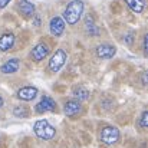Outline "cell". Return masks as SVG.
<instances>
[{
  "instance_id": "1",
  "label": "cell",
  "mask_w": 148,
  "mask_h": 148,
  "mask_svg": "<svg viewBox=\"0 0 148 148\" xmlns=\"http://www.w3.org/2000/svg\"><path fill=\"white\" fill-rule=\"evenodd\" d=\"M84 9H85V4L82 0H72L63 12V20L68 25H76L84 13Z\"/></svg>"
},
{
  "instance_id": "2",
  "label": "cell",
  "mask_w": 148,
  "mask_h": 148,
  "mask_svg": "<svg viewBox=\"0 0 148 148\" xmlns=\"http://www.w3.org/2000/svg\"><path fill=\"white\" fill-rule=\"evenodd\" d=\"M35 134L40 138V140H52L56 135V130L49 124V121L46 119H39L35 122Z\"/></svg>"
},
{
  "instance_id": "3",
  "label": "cell",
  "mask_w": 148,
  "mask_h": 148,
  "mask_svg": "<svg viewBox=\"0 0 148 148\" xmlns=\"http://www.w3.org/2000/svg\"><path fill=\"white\" fill-rule=\"evenodd\" d=\"M119 130L116 128V127H111V125H108V127H105L102 131H101V141L102 143H105V144H115V143H118L119 141Z\"/></svg>"
},
{
  "instance_id": "4",
  "label": "cell",
  "mask_w": 148,
  "mask_h": 148,
  "mask_svg": "<svg viewBox=\"0 0 148 148\" xmlns=\"http://www.w3.org/2000/svg\"><path fill=\"white\" fill-rule=\"evenodd\" d=\"M65 62H66V53H65V50L58 49L53 53V56L50 58L49 69L52 72H58V71H60V68L65 65Z\"/></svg>"
},
{
  "instance_id": "5",
  "label": "cell",
  "mask_w": 148,
  "mask_h": 148,
  "mask_svg": "<svg viewBox=\"0 0 148 148\" xmlns=\"http://www.w3.org/2000/svg\"><path fill=\"white\" fill-rule=\"evenodd\" d=\"M50 53V48L48 43H43V42H40V43H38L32 52H30V56H32V59L33 60H36V62H39V60H42V59H45L48 55Z\"/></svg>"
},
{
  "instance_id": "6",
  "label": "cell",
  "mask_w": 148,
  "mask_h": 148,
  "mask_svg": "<svg viewBox=\"0 0 148 148\" xmlns=\"http://www.w3.org/2000/svg\"><path fill=\"white\" fill-rule=\"evenodd\" d=\"M36 112L38 114H43V112H50V111H55L56 109V102L50 97H43L40 99L39 103H36Z\"/></svg>"
},
{
  "instance_id": "7",
  "label": "cell",
  "mask_w": 148,
  "mask_h": 148,
  "mask_svg": "<svg viewBox=\"0 0 148 148\" xmlns=\"http://www.w3.org/2000/svg\"><path fill=\"white\" fill-rule=\"evenodd\" d=\"M49 29L53 36H62V33L65 30V20L62 17H59V16L52 17L49 23Z\"/></svg>"
},
{
  "instance_id": "8",
  "label": "cell",
  "mask_w": 148,
  "mask_h": 148,
  "mask_svg": "<svg viewBox=\"0 0 148 148\" xmlns=\"http://www.w3.org/2000/svg\"><path fill=\"white\" fill-rule=\"evenodd\" d=\"M81 111H82V103L79 101H75V99L66 101L63 105V112L68 116H75V115L81 114Z\"/></svg>"
},
{
  "instance_id": "9",
  "label": "cell",
  "mask_w": 148,
  "mask_h": 148,
  "mask_svg": "<svg viewBox=\"0 0 148 148\" xmlns=\"http://www.w3.org/2000/svg\"><path fill=\"white\" fill-rule=\"evenodd\" d=\"M115 53H116V48L109 43H102L97 48V55L101 59H111L115 56Z\"/></svg>"
},
{
  "instance_id": "10",
  "label": "cell",
  "mask_w": 148,
  "mask_h": 148,
  "mask_svg": "<svg viewBox=\"0 0 148 148\" xmlns=\"http://www.w3.org/2000/svg\"><path fill=\"white\" fill-rule=\"evenodd\" d=\"M17 7H19V12H20L25 17L35 16V4L30 3L29 0H20V1L17 3Z\"/></svg>"
},
{
  "instance_id": "11",
  "label": "cell",
  "mask_w": 148,
  "mask_h": 148,
  "mask_svg": "<svg viewBox=\"0 0 148 148\" xmlns=\"http://www.w3.org/2000/svg\"><path fill=\"white\" fill-rule=\"evenodd\" d=\"M14 45V35L13 33H3L0 36V52H7Z\"/></svg>"
},
{
  "instance_id": "12",
  "label": "cell",
  "mask_w": 148,
  "mask_h": 148,
  "mask_svg": "<svg viewBox=\"0 0 148 148\" xmlns=\"http://www.w3.org/2000/svg\"><path fill=\"white\" fill-rule=\"evenodd\" d=\"M36 95H38V89L33 86H25L17 91V98L22 101H32Z\"/></svg>"
},
{
  "instance_id": "13",
  "label": "cell",
  "mask_w": 148,
  "mask_h": 148,
  "mask_svg": "<svg viewBox=\"0 0 148 148\" xmlns=\"http://www.w3.org/2000/svg\"><path fill=\"white\" fill-rule=\"evenodd\" d=\"M17 69H19V60L17 59H9L0 66L1 73H6V75L14 73V72H17Z\"/></svg>"
},
{
  "instance_id": "14",
  "label": "cell",
  "mask_w": 148,
  "mask_h": 148,
  "mask_svg": "<svg viewBox=\"0 0 148 148\" xmlns=\"http://www.w3.org/2000/svg\"><path fill=\"white\" fill-rule=\"evenodd\" d=\"M125 3L135 13H141L145 9V0H125Z\"/></svg>"
},
{
  "instance_id": "15",
  "label": "cell",
  "mask_w": 148,
  "mask_h": 148,
  "mask_svg": "<svg viewBox=\"0 0 148 148\" xmlns=\"http://www.w3.org/2000/svg\"><path fill=\"white\" fill-rule=\"evenodd\" d=\"M85 27H86V32H88L89 35H92V36H98L99 29L95 26L94 19H92L91 16H88V17H86V20H85Z\"/></svg>"
},
{
  "instance_id": "16",
  "label": "cell",
  "mask_w": 148,
  "mask_h": 148,
  "mask_svg": "<svg viewBox=\"0 0 148 148\" xmlns=\"http://www.w3.org/2000/svg\"><path fill=\"white\" fill-rule=\"evenodd\" d=\"M73 95H75V98L81 102V101L88 99L89 92H88V89H86V88H84V86H76V88L73 89Z\"/></svg>"
},
{
  "instance_id": "17",
  "label": "cell",
  "mask_w": 148,
  "mask_h": 148,
  "mask_svg": "<svg viewBox=\"0 0 148 148\" xmlns=\"http://www.w3.org/2000/svg\"><path fill=\"white\" fill-rule=\"evenodd\" d=\"M13 114L16 116H19V118H27L29 116V109L26 106H16L14 111H13Z\"/></svg>"
},
{
  "instance_id": "18",
  "label": "cell",
  "mask_w": 148,
  "mask_h": 148,
  "mask_svg": "<svg viewBox=\"0 0 148 148\" xmlns=\"http://www.w3.org/2000/svg\"><path fill=\"white\" fill-rule=\"evenodd\" d=\"M138 124L141 125V128H147L148 127V112L147 111H144V112L141 114V118H140Z\"/></svg>"
},
{
  "instance_id": "19",
  "label": "cell",
  "mask_w": 148,
  "mask_h": 148,
  "mask_svg": "<svg viewBox=\"0 0 148 148\" xmlns=\"http://www.w3.org/2000/svg\"><path fill=\"white\" fill-rule=\"evenodd\" d=\"M124 42H125L127 45H130V46H131V45H132V42H134V35H132V33L125 35V36H124Z\"/></svg>"
},
{
  "instance_id": "20",
  "label": "cell",
  "mask_w": 148,
  "mask_h": 148,
  "mask_svg": "<svg viewBox=\"0 0 148 148\" xmlns=\"http://www.w3.org/2000/svg\"><path fill=\"white\" fill-rule=\"evenodd\" d=\"M143 48H144V55H147V36H144L143 39Z\"/></svg>"
},
{
  "instance_id": "21",
  "label": "cell",
  "mask_w": 148,
  "mask_h": 148,
  "mask_svg": "<svg viewBox=\"0 0 148 148\" xmlns=\"http://www.w3.org/2000/svg\"><path fill=\"white\" fill-rule=\"evenodd\" d=\"M9 1H10V0H0V9L6 7V6L9 4Z\"/></svg>"
},
{
  "instance_id": "22",
  "label": "cell",
  "mask_w": 148,
  "mask_h": 148,
  "mask_svg": "<svg viewBox=\"0 0 148 148\" xmlns=\"http://www.w3.org/2000/svg\"><path fill=\"white\" fill-rule=\"evenodd\" d=\"M143 84H144V85L147 84V72H144V73H143Z\"/></svg>"
},
{
  "instance_id": "23",
  "label": "cell",
  "mask_w": 148,
  "mask_h": 148,
  "mask_svg": "<svg viewBox=\"0 0 148 148\" xmlns=\"http://www.w3.org/2000/svg\"><path fill=\"white\" fill-rule=\"evenodd\" d=\"M35 25H36V26H39V25H40V19H39L38 16L35 17Z\"/></svg>"
},
{
  "instance_id": "24",
  "label": "cell",
  "mask_w": 148,
  "mask_h": 148,
  "mask_svg": "<svg viewBox=\"0 0 148 148\" xmlns=\"http://www.w3.org/2000/svg\"><path fill=\"white\" fill-rule=\"evenodd\" d=\"M1 106H3V98L0 97V108H1Z\"/></svg>"
}]
</instances>
